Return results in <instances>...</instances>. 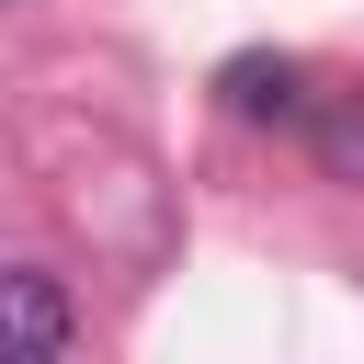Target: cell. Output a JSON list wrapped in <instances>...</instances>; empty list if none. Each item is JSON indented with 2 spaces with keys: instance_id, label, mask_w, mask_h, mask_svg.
I'll return each instance as SVG.
<instances>
[{
  "instance_id": "7a4b0ae2",
  "label": "cell",
  "mask_w": 364,
  "mask_h": 364,
  "mask_svg": "<svg viewBox=\"0 0 364 364\" xmlns=\"http://www.w3.org/2000/svg\"><path fill=\"white\" fill-rule=\"evenodd\" d=\"M216 91H228V114H250V125L307 114V68H296V57H228V68H216Z\"/></svg>"
},
{
  "instance_id": "3957f363",
  "label": "cell",
  "mask_w": 364,
  "mask_h": 364,
  "mask_svg": "<svg viewBox=\"0 0 364 364\" xmlns=\"http://www.w3.org/2000/svg\"><path fill=\"white\" fill-rule=\"evenodd\" d=\"M318 171H330V182H364V91H341V102L318 114Z\"/></svg>"
},
{
  "instance_id": "6da1fadb",
  "label": "cell",
  "mask_w": 364,
  "mask_h": 364,
  "mask_svg": "<svg viewBox=\"0 0 364 364\" xmlns=\"http://www.w3.org/2000/svg\"><path fill=\"white\" fill-rule=\"evenodd\" d=\"M80 341V307L57 273H0V364H46Z\"/></svg>"
}]
</instances>
